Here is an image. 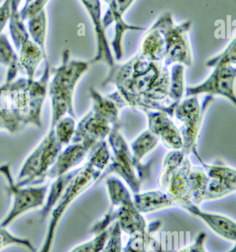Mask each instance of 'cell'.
<instances>
[{
	"label": "cell",
	"mask_w": 236,
	"mask_h": 252,
	"mask_svg": "<svg viewBox=\"0 0 236 252\" xmlns=\"http://www.w3.org/2000/svg\"><path fill=\"white\" fill-rule=\"evenodd\" d=\"M155 23L162 32L165 42L164 66L169 68L175 63H181L185 66H192L194 60L188 36L191 22L187 21L176 25L171 14L166 13L160 16Z\"/></svg>",
	"instance_id": "cell-10"
},
{
	"label": "cell",
	"mask_w": 236,
	"mask_h": 252,
	"mask_svg": "<svg viewBox=\"0 0 236 252\" xmlns=\"http://www.w3.org/2000/svg\"><path fill=\"white\" fill-rule=\"evenodd\" d=\"M19 62L20 68L25 71L27 78L34 80L36 72L41 62L47 59V54L36 44L31 38L21 44L19 50Z\"/></svg>",
	"instance_id": "cell-21"
},
{
	"label": "cell",
	"mask_w": 236,
	"mask_h": 252,
	"mask_svg": "<svg viewBox=\"0 0 236 252\" xmlns=\"http://www.w3.org/2000/svg\"><path fill=\"white\" fill-rule=\"evenodd\" d=\"M11 16V0H4L0 5V34L2 32Z\"/></svg>",
	"instance_id": "cell-38"
},
{
	"label": "cell",
	"mask_w": 236,
	"mask_h": 252,
	"mask_svg": "<svg viewBox=\"0 0 236 252\" xmlns=\"http://www.w3.org/2000/svg\"><path fill=\"white\" fill-rule=\"evenodd\" d=\"M112 123L102 114L92 109L76 127L71 142H78L93 151L108 137L113 127Z\"/></svg>",
	"instance_id": "cell-12"
},
{
	"label": "cell",
	"mask_w": 236,
	"mask_h": 252,
	"mask_svg": "<svg viewBox=\"0 0 236 252\" xmlns=\"http://www.w3.org/2000/svg\"><path fill=\"white\" fill-rule=\"evenodd\" d=\"M26 127L20 117L13 109L0 106V130L16 133Z\"/></svg>",
	"instance_id": "cell-32"
},
{
	"label": "cell",
	"mask_w": 236,
	"mask_h": 252,
	"mask_svg": "<svg viewBox=\"0 0 236 252\" xmlns=\"http://www.w3.org/2000/svg\"><path fill=\"white\" fill-rule=\"evenodd\" d=\"M107 139L111 158L101 180L111 173H116L125 182L133 194L140 192L142 182L149 174L151 163L139 165L135 163L130 146L120 132V126L113 127Z\"/></svg>",
	"instance_id": "cell-5"
},
{
	"label": "cell",
	"mask_w": 236,
	"mask_h": 252,
	"mask_svg": "<svg viewBox=\"0 0 236 252\" xmlns=\"http://www.w3.org/2000/svg\"><path fill=\"white\" fill-rule=\"evenodd\" d=\"M139 55L152 62L163 63L165 57V42L162 32L154 22L142 37Z\"/></svg>",
	"instance_id": "cell-19"
},
{
	"label": "cell",
	"mask_w": 236,
	"mask_h": 252,
	"mask_svg": "<svg viewBox=\"0 0 236 252\" xmlns=\"http://www.w3.org/2000/svg\"><path fill=\"white\" fill-rule=\"evenodd\" d=\"M236 63V40L234 38L228 47L217 56L210 58L206 62V66L214 68L224 65H234Z\"/></svg>",
	"instance_id": "cell-33"
},
{
	"label": "cell",
	"mask_w": 236,
	"mask_h": 252,
	"mask_svg": "<svg viewBox=\"0 0 236 252\" xmlns=\"http://www.w3.org/2000/svg\"><path fill=\"white\" fill-rule=\"evenodd\" d=\"M33 0H25V4H24V6L28 5L29 3H31Z\"/></svg>",
	"instance_id": "cell-40"
},
{
	"label": "cell",
	"mask_w": 236,
	"mask_h": 252,
	"mask_svg": "<svg viewBox=\"0 0 236 252\" xmlns=\"http://www.w3.org/2000/svg\"><path fill=\"white\" fill-rule=\"evenodd\" d=\"M178 207L199 219L213 233L230 242L236 241V223L231 217L219 213L207 212L200 208L199 205L193 201L184 203Z\"/></svg>",
	"instance_id": "cell-16"
},
{
	"label": "cell",
	"mask_w": 236,
	"mask_h": 252,
	"mask_svg": "<svg viewBox=\"0 0 236 252\" xmlns=\"http://www.w3.org/2000/svg\"><path fill=\"white\" fill-rule=\"evenodd\" d=\"M213 69L210 75L202 82L187 87L185 97H198L201 94L222 97L236 105V66L224 65Z\"/></svg>",
	"instance_id": "cell-11"
},
{
	"label": "cell",
	"mask_w": 236,
	"mask_h": 252,
	"mask_svg": "<svg viewBox=\"0 0 236 252\" xmlns=\"http://www.w3.org/2000/svg\"><path fill=\"white\" fill-rule=\"evenodd\" d=\"M159 141V139L149 130L142 132L130 145L135 163L138 165L142 164V160L157 148Z\"/></svg>",
	"instance_id": "cell-25"
},
{
	"label": "cell",
	"mask_w": 236,
	"mask_h": 252,
	"mask_svg": "<svg viewBox=\"0 0 236 252\" xmlns=\"http://www.w3.org/2000/svg\"><path fill=\"white\" fill-rule=\"evenodd\" d=\"M77 119L71 116L64 117L59 120L55 126V135L62 146H67L71 143L77 127Z\"/></svg>",
	"instance_id": "cell-31"
},
{
	"label": "cell",
	"mask_w": 236,
	"mask_h": 252,
	"mask_svg": "<svg viewBox=\"0 0 236 252\" xmlns=\"http://www.w3.org/2000/svg\"><path fill=\"white\" fill-rule=\"evenodd\" d=\"M103 86L114 85L108 97L119 109L130 106L139 110H157L173 118L178 103L170 100V71L161 62H152L138 53L125 63L110 68Z\"/></svg>",
	"instance_id": "cell-1"
},
{
	"label": "cell",
	"mask_w": 236,
	"mask_h": 252,
	"mask_svg": "<svg viewBox=\"0 0 236 252\" xmlns=\"http://www.w3.org/2000/svg\"><path fill=\"white\" fill-rule=\"evenodd\" d=\"M50 0H33L28 5L23 6L20 9L19 15L21 19L25 22V21L32 17L34 15L38 13L41 10H44L46 4L48 3Z\"/></svg>",
	"instance_id": "cell-36"
},
{
	"label": "cell",
	"mask_w": 236,
	"mask_h": 252,
	"mask_svg": "<svg viewBox=\"0 0 236 252\" xmlns=\"http://www.w3.org/2000/svg\"><path fill=\"white\" fill-rule=\"evenodd\" d=\"M134 1L135 0H117V7L120 14L124 16Z\"/></svg>",
	"instance_id": "cell-39"
},
{
	"label": "cell",
	"mask_w": 236,
	"mask_h": 252,
	"mask_svg": "<svg viewBox=\"0 0 236 252\" xmlns=\"http://www.w3.org/2000/svg\"><path fill=\"white\" fill-rule=\"evenodd\" d=\"M90 150L81 143L71 142L62 150L54 164L47 174V178L55 179L77 168L85 159Z\"/></svg>",
	"instance_id": "cell-18"
},
{
	"label": "cell",
	"mask_w": 236,
	"mask_h": 252,
	"mask_svg": "<svg viewBox=\"0 0 236 252\" xmlns=\"http://www.w3.org/2000/svg\"><path fill=\"white\" fill-rule=\"evenodd\" d=\"M27 30L31 39L46 54L47 16L45 9L27 20Z\"/></svg>",
	"instance_id": "cell-28"
},
{
	"label": "cell",
	"mask_w": 236,
	"mask_h": 252,
	"mask_svg": "<svg viewBox=\"0 0 236 252\" xmlns=\"http://www.w3.org/2000/svg\"><path fill=\"white\" fill-rule=\"evenodd\" d=\"M21 2L22 0H11V16L8 22L10 37L17 50L24 41L30 38L25 22L19 15Z\"/></svg>",
	"instance_id": "cell-26"
},
{
	"label": "cell",
	"mask_w": 236,
	"mask_h": 252,
	"mask_svg": "<svg viewBox=\"0 0 236 252\" xmlns=\"http://www.w3.org/2000/svg\"><path fill=\"white\" fill-rule=\"evenodd\" d=\"M84 9L87 10L94 30L96 41V51L90 63L103 62L109 68L116 63L112 50L105 34V29L102 23V4L101 0H80Z\"/></svg>",
	"instance_id": "cell-15"
},
{
	"label": "cell",
	"mask_w": 236,
	"mask_h": 252,
	"mask_svg": "<svg viewBox=\"0 0 236 252\" xmlns=\"http://www.w3.org/2000/svg\"><path fill=\"white\" fill-rule=\"evenodd\" d=\"M0 64L7 68L5 84L12 82L16 79L19 72V56L13 50L7 35L0 34Z\"/></svg>",
	"instance_id": "cell-24"
},
{
	"label": "cell",
	"mask_w": 236,
	"mask_h": 252,
	"mask_svg": "<svg viewBox=\"0 0 236 252\" xmlns=\"http://www.w3.org/2000/svg\"><path fill=\"white\" fill-rule=\"evenodd\" d=\"M207 182L208 177L203 167L191 166L188 173V184L193 202L198 205L204 202Z\"/></svg>",
	"instance_id": "cell-27"
},
{
	"label": "cell",
	"mask_w": 236,
	"mask_h": 252,
	"mask_svg": "<svg viewBox=\"0 0 236 252\" xmlns=\"http://www.w3.org/2000/svg\"><path fill=\"white\" fill-rule=\"evenodd\" d=\"M122 231L117 221L109 227L108 238L102 252H123Z\"/></svg>",
	"instance_id": "cell-34"
},
{
	"label": "cell",
	"mask_w": 236,
	"mask_h": 252,
	"mask_svg": "<svg viewBox=\"0 0 236 252\" xmlns=\"http://www.w3.org/2000/svg\"><path fill=\"white\" fill-rule=\"evenodd\" d=\"M148 122V130L159 139L170 151H182L183 139L173 118L165 112L157 110H144Z\"/></svg>",
	"instance_id": "cell-14"
},
{
	"label": "cell",
	"mask_w": 236,
	"mask_h": 252,
	"mask_svg": "<svg viewBox=\"0 0 236 252\" xmlns=\"http://www.w3.org/2000/svg\"><path fill=\"white\" fill-rule=\"evenodd\" d=\"M105 186L111 205L105 214L92 226V233L97 235L108 230L116 221L127 235L145 232L148 222L135 207L133 195L124 184L118 178L110 176L105 180Z\"/></svg>",
	"instance_id": "cell-4"
},
{
	"label": "cell",
	"mask_w": 236,
	"mask_h": 252,
	"mask_svg": "<svg viewBox=\"0 0 236 252\" xmlns=\"http://www.w3.org/2000/svg\"><path fill=\"white\" fill-rule=\"evenodd\" d=\"M0 174L5 179L12 203L7 213L0 221V226L8 227L18 219L28 212L42 207L48 191V185L17 187L12 176L10 166L0 164Z\"/></svg>",
	"instance_id": "cell-9"
},
{
	"label": "cell",
	"mask_w": 236,
	"mask_h": 252,
	"mask_svg": "<svg viewBox=\"0 0 236 252\" xmlns=\"http://www.w3.org/2000/svg\"><path fill=\"white\" fill-rule=\"evenodd\" d=\"M78 170L79 167H77L63 176L56 178L54 179L53 184L49 186L45 201H44V205L41 207V219H44L48 217L50 212L62 196L68 183L77 174Z\"/></svg>",
	"instance_id": "cell-23"
},
{
	"label": "cell",
	"mask_w": 236,
	"mask_h": 252,
	"mask_svg": "<svg viewBox=\"0 0 236 252\" xmlns=\"http://www.w3.org/2000/svg\"><path fill=\"white\" fill-rule=\"evenodd\" d=\"M162 226V220H154L148 223L145 232L129 235L127 244L123 247V252H148L156 235Z\"/></svg>",
	"instance_id": "cell-22"
},
{
	"label": "cell",
	"mask_w": 236,
	"mask_h": 252,
	"mask_svg": "<svg viewBox=\"0 0 236 252\" xmlns=\"http://www.w3.org/2000/svg\"><path fill=\"white\" fill-rule=\"evenodd\" d=\"M133 201L138 211L143 215L176 206L174 201L160 189L133 194Z\"/></svg>",
	"instance_id": "cell-20"
},
{
	"label": "cell",
	"mask_w": 236,
	"mask_h": 252,
	"mask_svg": "<svg viewBox=\"0 0 236 252\" xmlns=\"http://www.w3.org/2000/svg\"><path fill=\"white\" fill-rule=\"evenodd\" d=\"M109 232L108 230L95 235L91 239L74 247L69 252H102Z\"/></svg>",
	"instance_id": "cell-35"
},
{
	"label": "cell",
	"mask_w": 236,
	"mask_h": 252,
	"mask_svg": "<svg viewBox=\"0 0 236 252\" xmlns=\"http://www.w3.org/2000/svg\"><path fill=\"white\" fill-rule=\"evenodd\" d=\"M108 5V9L102 19L104 28H107L115 24L114 27V36L111 41V47L114 50V59L116 62H119L123 57V37L124 33L129 31H142V27L130 25L123 19L122 15L120 14L117 7V0H104Z\"/></svg>",
	"instance_id": "cell-17"
},
{
	"label": "cell",
	"mask_w": 236,
	"mask_h": 252,
	"mask_svg": "<svg viewBox=\"0 0 236 252\" xmlns=\"http://www.w3.org/2000/svg\"><path fill=\"white\" fill-rule=\"evenodd\" d=\"M50 66L45 60V67L39 79L27 78L15 79L0 87V99H5L6 107L18 114L25 126L41 127L43 105L50 81Z\"/></svg>",
	"instance_id": "cell-2"
},
{
	"label": "cell",
	"mask_w": 236,
	"mask_h": 252,
	"mask_svg": "<svg viewBox=\"0 0 236 252\" xmlns=\"http://www.w3.org/2000/svg\"><path fill=\"white\" fill-rule=\"evenodd\" d=\"M170 96L174 103H179L185 95V66L175 63L170 66Z\"/></svg>",
	"instance_id": "cell-29"
},
{
	"label": "cell",
	"mask_w": 236,
	"mask_h": 252,
	"mask_svg": "<svg viewBox=\"0 0 236 252\" xmlns=\"http://www.w3.org/2000/svg\"><path fill=\"white\" fill-rule=\"evenodd\" d=\"M191 166L188 156L182 151H170L163 160L158 186L174 201L176 206L192 201L188 184Z\"/></svg>",
	"instance_id": "cell-8"
},
{
	"label": "cell",
	"mask_w": 236,
	"mask_h": 252,
	"mask_svg": "<svg viewBox=\"0 0 236 252\" xmlns=\"http://www.w3.org/2000/svg\"><path fill=\"white\" fill-rule=\"evenodd\" d=\"M63 146L50 127L47 134L28 156L21 166L15 184L17 187L37 186L43 185L52 166L54 164Z\"/></svg>",
	"instance_id": "cell-6"
},
{
	"label": "cell",
	"mask_w": 236,
	"mask_h": 252,
	"mask_svg": "<svg viewBox=\"0 0 236 252\" xmlns=\"http://www.w3.org/2000/svg\"><path fill=\"white\" fill-rule=\"evenodd\" d=\"M207 239V235L204 232H200L197 235V238L194 240L192 244L188 247L182 249L178 252H207L206 251L204 244ZM227 252H236V247L234 246L229 251Z\"/></svg>",
	"instance_id": "cell-37"
},
{
	"label": "cell",
	"mask_w": 236,
	"mask_h": 252,
	"mask_svg": "<svg viewBox=\"0 0 236 252\" xmlns=\"http://www.w3.org/2000/svg\"><path fill=\"white\" fill-rule=\"evenodd\" d=\"M90 63L87 61L71 59L69 50H64L60 64L52 70L53 78L49 81L47 88L51 103L50 127H53L64 117L71 116L77 119L74 93Z\"/></svg>",
	"instance_id": "cell-3"
},
{
	"label": "cell",
	"mask_w": 236,
	"mask_h": 252,
	"mask_svg": "<svg viewBox=\"0 0 236 252\" xmlns=\"http://www.w3.org/2000/svg\"><path fill=\"white\" fill-rule=\"evenodd\" d=\"M213 97L206 95L202 103H200L197 96L185 97L175 108L173 118L179 123V130L183 139L182 151L187 156L194 154L199 155L197 151V141L203 121Z\"/></svg>",
	"instance_id": "cell-7"
},
{
	"label": "cell",
	"mask_w": 236,
	"mask_h": 252,
	"mask_svg": "<svg viewBox=\"0 0 236 252\" xmlns=\"http://www.w3.org/2000/svg\"><path fill=\"white\" fill-rule=\"evenodd\" d=\"M10 247H19L30 252H38L29 239L17 236L10 232L7 227L0 226V252Z\"/></svg>",
	"instance_id": "cell-30"
},
{
	"label": "cell",
	"mask_w": 236,
	"mask_h": 252,
	"mask_svg": "<svg viewBox=\"0 0 236 252\" xmlns=\"http://www.w3.org/2000/svg\"><path fill=\"white\" fill-rule=\"evenodd\" d=\"M198 160L208 177L204 201L220 199L235 192V168L221 163L207 164L201 158Z\"/></svg>",
	"instance_id": "cell-13"
}]
</instances>
